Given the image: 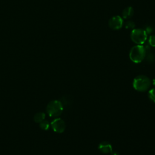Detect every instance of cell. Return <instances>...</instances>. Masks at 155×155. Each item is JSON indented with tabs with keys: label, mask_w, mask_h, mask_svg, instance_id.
Listing matches in <instances>:
<instances>
[{
	"label": "cell",
	"mask_w": 155,
	"mask_h": 155,
	"mask_svg": "<svg viewBox=\"0 0 155 155\" xmlns=\"http://www.w3.org/2000/svg\"><path fill=\"white\" fill-rule=\"evenodd\" d=\"M148 97L151 101L155 102V88H152L148 91Z\"/></svg>",
	"instance_id": "30bf717a"
},
{
	"label": "cell",
	"mask_w": 155,
	"mask_h": 155,
	"mask_svg": "<svg viewBox=\"0 0 155 155\" xmlns=\"http://www.w3.org/2000/svg\"><path fill=\"white\" fill-rule=\"evenodd\" d=\"M134 14V10L131 7H126L122 12V18L124 19L130 18Z\"/></svg>",
	"instance_id": "ba28073f"
},
{
	"label": "cell",
	"mask_w": 155,
	"mask_h": 155,
	"mask_svg": "<svg viewBox=\"0 0 155 155\" xmlns=\"http://www.w3.org/2000/svg\"><path fill=\"white\" fill-rule=\"evenodd\" d=\"M98 149L101 152L105 154L111 153L113 151L111 145L107 141L101 142L98 146Z\"/></svg>",
	"instance_id": "52a82bcc"
},
{
	"label": "cell",
	"mask_w": 155,
	"mask_h": 155,
	"mask_svg": "<svg viewBox=\"0 0 155 155\" xmlns=\"http://www.w3.org/2000/svg\"><path fill=\"white\" fill-rule=\"evenodd\" d=\"M53 130L57 133H61L64 131L65 129V124L64 121L61 118L54 119L51 123Z\"/></svg>",
	"instance_id": "8992f818"
},
{
	"label": "cell",
	"mask_w": 155,
	"mask_h": 155,
	"mask_svg": "<svg viewBox=\"0 0 155 155\" xmlns=\"http://www.w3.org/2000/svg\"><path fill=\"white\" fill-rule=\"evenodd\" d=\"M111 155H119V153H117V152H116V151H114V152H111Z\"/></svg>",
	"instance_id": "5bb4252c"
},
{
	"label": "cell",
	"mask_w": 155,
	"mask_h": 155,
	"mask_svg": "<svg viewBox=\"0 0 155 155\" xmlns=\"http://www.w3.org/2000/svg\"><path fill=\"white\" fill-rule=\"evenodd\" d=\"M130 38L133 42L137 45H142L147 39V33L142 28H134L131 32Z\"/></svg>",
	"instance_id": "3957f363"
},
{
	"label": "cell",
	"mask_w": 155,
	"mask_h": 155,
	"mask_svg": "<svg viewBox=\"0 0 155 155\" xmlns=\"http://www.w3.org/2000/svg\"><path fill=\"white\" fill-rule=\"evenodd\" d=\"M63 111V105L61 101L54 100L49 102L47 107V112L51 117L59 116Z\"/></svg>",
	"instance_id": "277c9868"
},
{
	"label": "cell",
	"mask_w": 155,
	"mask_h": 155,
	"mask_svg": "<svg viewBox=\"0 0 155 155\" xmlns=\"http://www.w3.org/2000/svg\"><path fill=\"white\" fill-rule=\"evenodd\" d=\"M124 24L123 18L120 16H114L110 18L108 22V25L113 30L120 29Z\"/></svg>",
	"instance_id": "5b68a950"
},
{
	"label": "cell",
	"mask_w": 155,
	"mask_h": 155,
	"mask_svg": "<svg viewBox=\"0 0 155 155\" xmlns=\"http://www.w3.org/2000/svg\"><path fill=\"white\" fill-rule=\"evenodd\" d=\"M134 27V23L131 21H127V22L125 24L126 28H133Z\"/></svg>",
	"instance_id": "4fadbf2b"
},
{
	"label": "cell",
	"mask_w": 155,
	"mask_h": 155,
	"mask_svg": "<svg viewBox=\"0 0 155 155\" xmlns=\"http://www.w3.org/2000/svg\"><path fill=\"white\" fill-rule=\"evenodd\" d=\"M146 55V50L142 45H136L131 48L129 56L132 62L140 63L143 61Z\"/></svg>",
	"instance_id": "6da1fadb"
},
{
	"label": "cell",
	"mask_w": 155,
	"mask_h": 155,
	"mask_svg": "<svg viewBox=\"0 0 155 155\" xmlns=\"http://www.w3.org/2000/svg\"><path fill=\"white\" fill-rule=\"evenodd\" d=\"M148 43L149 44L153 47H155V35H151L150 37H149V39H148Z\"/></svg>",
	"instance_id": "7c38bea8"
},
{
	"label": "cell",
	"mask_w": 155,
	"mask_h": 155,
	"mask_svg": "<svg viewBox=\"0 0 155 155\" xmlns=\"http://www.w3.org/2000/svg\"><path fill=\"white\" fill-rule=\"evenodd\" d=\"M40 127L42 129V130H48V128H49V123L48 121L47 120H42V122H40Z\"/></svg>",
	"instance_id": "8fae6325"
},
{
	"label": "cell",
	"mask_w": 155,
	"mask_h": 155,
	"mask_svg": "<svg viewBox=\"0 0 155 155\" xmlns=\"http://www.w3.org/2000/svg\"><path fill=\"white\" fill-rule=\"evenodd\" d=\"M151 85L150 79L144 75H139L136 76L133 82L134 88L139 91H147Z\"/></svg>",
	"instance_id": "7a4b0ae2"
},
{
	"label": "cell",
	"mask_w": 155,
	"mask_h": 155,
	"mask_svg": "<svg viewBox=\"0 0 155 155\" xmlns=\"http://www.w3.org/2000/svg\"><path fill=\"white\" fill-rule=\"evenodd\" d=\"M44 118L45 114L43 113H38L34 116V120L36 122H41L42 120H44Z\"/></svg>",
	"instance_id": "9c48e42d"
},
{
	"label": "cell",
	"mask_w": 155,
	"mask_h": 155,
	"mask_svg": "<svg viewBox=\"0 0 155 155\" xmlns=\"http://www.w3.org/2000/svg\"><path fill=\"white\" fill-rule=\"evenodd\" d=\"M153 85L155 86V78L153 80Z\"/></svg>",
	"instance_id": "9a60e30c"
}]
</instances>
